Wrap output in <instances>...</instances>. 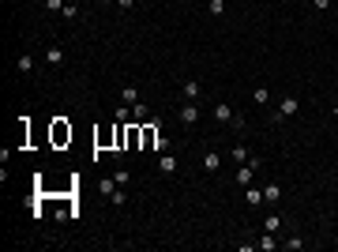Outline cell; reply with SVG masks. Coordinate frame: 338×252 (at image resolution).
<instances>
[{
  "instance_id": "6da1fadb",
  "label": "cell",
  "mask_w": 338,
  "mask_h": 252,
  "mask_svg": "<svg viewBox=\"0 0 338 252\" xmlns=\"http://www.w3.org/2000/svg\"><path fill=\"white\" fill-rule=\"evenodd\" d=\"M297 109H301V98H297V94H282V98H278V109H274V117L270 121H289V117H297Z\"/></svg>"
},
{
  "instance_id": "7a4b0ae2",
  "label": "cell",
  "mask_w": 338,
  "mask_h": 252,
  "mask_svg": "<svg viewBox=\"0 0 338 252\" xmlns=\"http://www.w3.org/2000/svg\"><path fill=\"white\" fill-rule=\"evenodd\" d=\"M158 170L166 173V177H173V173L180 170V162H177V154H169V151H162L158 154Z\"/></svg>"
},
{
  "instance_id": "3957f363",
  "label": "cell",
  "mask_w": 338,
  "mask_h": 252,
  "mask_svg": "<svg viewBox=\"0 0 338 252\" xmlns=\"http://www.w3.org/2000/svg\"><path fill=\"white\" fill-rule=\"evenodd\" d=\"M256 173H259V170L252 166V162H244V166H237V177H233V181H237L240 188H248V185L256 181Z\"/></svg>"
},
{
  "instance_id": "277c9868",
  "label": "cell",
  "mask_w": 338,
  "mask_h": 252,
  "mask_svg": "<svg viewBox=\"0 0 338 252\" xmlns=\"http://www.w3.org/2000/svg\"><path fill=\"white\" fill-rule=\"evenodd\" d=\"M45 64H49V68H60L64 64V45H49V49H45Z\"/></svg>"
},
{
  "instance_id": "5b68a950",
  "label": "cell",
  "mask_w": 338,
  "mask_h": 252,
  "mask_svg": "<svg viewBox=\"0 0 338 252\" xmlns=\"http://www.w3.org/2000/svg\"><path fill=\"white\" fill-rule=\"evenodd\" d=\"M15 68H19V75H30L34 68H38V61H34L30 53H19V57H15Z\"/></svg>"
},
{
  "instance_id": "8992f818",
  "label": "cell",
  "mask_w": 338,
  "mask_h": 252,
  "mask_svg": "<svg viewBox=\"0 0 338 252\" xmlns=\"http://www.w3.org/2000/svg\"><path fill=\"white\" fill-rule=\"evenodd\" d=\"M180 121H185V124H196V121H199V105H196V102H185V105H180Z\"/></svg>"
},
{
  "instance_id": "52a82bcc",
  "label": "cell",
  "mask_w": 338,
  "mask_h": 252,
  "mask_svg": "<svg viewBox=\"0 0 338 252\" xmlns=\"http://www.w3.org/2000/svg\"><path fill=\"white\" fill-rule=\"evenodd\" d=\"M278 245H282V241H278V234H267V230H263V237L256 241V248H263V252H274Z\"/></svg>"
},
{
  "instance_id": "ba28073f",
  "label": "cell",
  "mask_w": 338,
  "mask_h": 252,
  "mask_svg": "<svg viewBox=\"0 0 338 252\" xmlns=\"http://www.w3.org/2000/svg\"><path fill=\"white\" fill-rule=\"evenodd\" d=\"M158 128H154V124H143V147H147V151H154V143H158Z\"/></svg>"
},
{
  "instance_id": "9c48e42d",
  "label": "cell",
  "mask_w": 338,
  "mask_h": 252,
  "mask_svg": "<svg viewBox=\"0 0 338 252\" xmlns=\"http://www.w3.org/2000/svg\"><path fill=\"white\" fill-rule=\"evenodd\" d=\"M203 170H207V173H218V170H222L218 151H207V154H203Z\"/></svg>"
},
{
  "instance_id": "30bf717a",
  "label": "cell",
  "mask_w": 338,
  "mask_h": 252,
  "mask_svg": "<svg viewBox=\"0 0 338 252\" xmlns=\"http://www.w3.org/2000/svg\"><path fill=\"white\" fill-rule=\"evenodd\" d=\"M180 91H185V102H199V94H203V87H199L196 79H188L185 87H180Z\"/></svg>"
},
{
  "instance_id": "8fae6325",
  "label": "cell",
  "mask_w": 338,
  "mask_h": 252,
  "mask_svg": "<svg viewBox=\"0 0 338 252\" xmlns=\"http://www.w3.org/2000/svg\"><path fill=\"white\" fill-rule=\"evenodd\" d=\"M214 117L218 121H233L237 113H233V105H229V102H214Z\"/></svg>"
},
{
  "instance_id": "7c38bea8",
  "label": "cell",
  "mask_w": 338,
  "mask_h": 252,
  "mask_svg": "<svg viewBox=\"0 0 338 252\" xmlns=\"http://www.w3.org/2000/svg\"><path fill=\"white\" fill-rule=\"evenodd\" d=\"M282 248H286V252H301V248H304V237H301V234H289V237L282 241Z\"/></svg>"
},
{
  "instance_id": "4fadbf2b",
  "label": "cell",
  "mask_w": 338,
  "mask_h": 252,
  "mask_svg": "<svg viewBox=\"0 0 338 252\" xmlns=\"http://www.w3.org/2000/svg\"><path fill=\"white\" fill-rule=\"evenodd\" d=\"M244 192H248V207H263V203H267V200H263V188H252V185H248Z\"/></svg>"
},
{
  "instance_id": "5bb4252c",
  "label": "cell",
  "mask_w": 338,
  "mask_h": 252,
  "mask_svg": "<svg viewBox=\"0 0 338 252\" xmlns=\"http://www.w3.org/2000/svg\"><path fill=\"white\" fill-rule=\"evenodd\" d=\"M263 230H267V234H282V215H267L263 218Z\"/></svg>"
},
{
  "instance_id": "9a60e30c",
  "label": "cell",
  "mask_w": 338,
  "mask_h": 252,
  "mask_svg": "<svg viewBox=\"0 0 338 252\" xmlns=\"http://www.w3.org/2000/svg\"><path fill=\"white\" fill-rule=\"evenodd\" d=\"M229 158H233L237 166H244V162H248V147H244V143H237V147L229 151Z\"/></svg>"
},
{
  "instance_id": "2e32d148",
  "label": "cell",
  "mask_w": 338,
  "mask_h": 252,
  "mask_svg": "<svg viewBox=\"0 0 338 252\" xmlns=\"http://www.w3.org/2000/svg\"><path fill=\"white\" fill-rule=\"evenodd\" d=\"M53 139H56V143L72 139V128H64V121H56V124H53Z\"/></svg>"
},
{
  "instance_id": "e0dca14e",
  "label": "cell",
  "mask_w": 338,
  "mask_h": 252,
  "mask_svg": "<svg viewBox=\"0 0 338 252\" xmlns=\"http://www.w3.org/2000/svg\"><path fill=\"white\" fill-rule=\"evenodd\" d=\"M117 188H124V185H117V177H105V181H98V192H105V196H113Z\"/></svg>"
},
{
  "instance_id": "ac0fdd59",
  "label": "cell",
  "mask_w": 338,
  "mask_h": 252,
  "mask_svg": "<svg viewBox=\"0 0 338 252\" xmlns=\"http://www.w3.org/2000/svg\"><path fill=\"white\" fill-rule=\"evenodd\" d=\"M252 102H256V105H270V91H267V87H256V91H252Z\"/></svg>"
},
{
  "instance_id": "d6986e66",
  "label": "cell",
  "mask_w": 338,
  "mask_h": 252,
  "mask_svg": "<svg viewBox=\"0 0 338 252\" xmlns=\"http://www.w3.org/2000/svg\"><path fill=\"white\" fill-rule=\"evenodd\" d=\"M64 19H68V23H75V19H79L83 12H79V4H72V0H68V4H64V12H60Z\"/></svg>"
},
{
  "instance_id": "ffe728a7",
  "label": "cell",
  "mask_w": 338,
  "mask_h": 252,
  "mask_svg": "<svg viewBox=\"0 0 338 252\" xmlns=\"http://www.w3.org/2000/svg\"><path fill=\"white\" fill-rule=\"evenodd\" d=\"M120 102H124V105H135V102H139V91H135V87H124V91H120Z\"/></svg>"
},
{
  "instance_id": "44dd1931",
  "label": "cell",
  "mask_w": 338,
  "mask_h": 252,
  "mask_svg": "<svg viewBox=\"0 0 338 252\" xmlns=\"http://www.w3.org/2000/svg\"><path fill=\"white\" fill-rule=\"evenodd\" d=\"M263 200H267V203H278V200H282V188H278V185H267V188H263Z\"/></svg>"
},
{
  "instance_id": "7402d4cb",
  "label": "cell",
  "mask_w": 338,
  "mask_h": 252,
  "mask_svg": "<svg viewBox=\"0 0 338 252\" xmlns=\"http://www.w3.org/2000/svg\"><path fill=\"white\" fill-rule=\"evenodd\" d=\"M147 117H150V109H147L143 102H135V105H132V121H147Z\"/></svg>"
},
{
  "instance_id": "603a6c76",
  "label": "cell",
  "mask_w": 338,
  "mask_h": 252,
  "mask_svg": "<svg viewBox=\"0 0 338 252\" xmlns=\"http://www.w3.org/2000/svg\"><path fill=\"white\" fill-rule=\"evenodd\" d=\"M207 12L210 15H226V0H207Z\"/></svg>"
},
{
  "instance_id": "cb8c5ba5",
  "label": "cell",
  "mask_w": 338,
  "mask_h": 252,
  "mask_svg": "<svg viewBox=\"0 0 338 252\" xmlns=\"http://www.w3.org/2000/svg\"><path fill=\"white\" fill-rule=\"evenodd\" d=\"M42 4H45V12H56V15H60V12H64V4H68V0H42Z\"/></svg>"
},
{
  "instance_id": "d4e9b609",
  "label": "cell",
  "mask_w": 338,
  "mask_h": 252,
  "mask_svg": "<svg viewBox=\"0 0 338 252\" xmlns=\"http://www.w3.org/2000/svg\"><path fill=\"white\" fill-rule=\"evenodd\" d=\"M128 121H132V109L120 102V105H117V124H128Z\"/></svg>"
},
{
  "instance_id": "484cf974",
  "label": "cell",
  "mask_w": 338,
  "mask_h": 252,
  "mask_svg": "<svg viewBox=\"0 0 338 252\" xmlns=\"http://www.w3.org/2000/svg\"><path fill=\"white\" fill-rule=\"evenodd\" d=\"M109 200H113V207H124V203H128V192H124V188H117Z\"/></svg>"
},
{
  "instance_id": "4316f807",
  "label": "cell",
  "mask_w": 338,
  "mask_h": 252,
  "mask_svg": "<svg viewBox=\"0 0 338 252\" xmlns=\"http://www.w3.org/2000/svg\"><path fill=\"white\" fill-rule=\"evenodd\" d=\"M308 4H312V8H316V12H327V8H331V4H334V0H308Z\"/></svg>"
},
{
  "instance_id": "83f0119b",
  "label": "cell",
  "mask_w": 338,
  "mask_h": 252,
  "mask_svg": "<svg viewBox=\"0 0 338 252\" xmlns=\"http://www.w3.org/2000/svg\"><path fill=\"white\" fill-rule=\"evenodd\" d=\"M154 151H158V154H162V151H169V135H158V143H154Z\"/></svg>"
},
{
  "instance_id": "f1b7e54d",
  "label": "cell",
  "mask_w": 338,
  "mask_h": 252,
  "mask_svg": "<svg viewBox=\"0 0 338 252\" xmlns=\"http://www.w3.org/2000/svg\"><path fill=\"white\" fill-rule=\"evenodd\" d=\"M135 4H139V0H117V8H120V12H132Z\"/></svg>"
},
{
  "instance_id": "f546056e",
  "label": "cell",
  "mask_w": 338,
  "mask_h": 252,
  "mask_svg": "<svg viewBox=\"0 0 338 252\" xmlns=\"http://www.w3.org/2000/svg\"><path fill=\"white\" fill-rule=\"evenodd\" d=\"M98 4H117V0H98Z\"/></svg>"
},
{
  "instance_id": "4dcf8cb0",
  "label": "cell",
  "mask_w": 338,
  "mask_h": 252,
  "mask_svg": "<svg viewBox=\"0 0 338 252\" xmlns=\"http://www.w3.org/2000/svg\"><path fill=\"white\" fill-rule=\"evenodd\" d=\"M334 121H338V105H334Z\"/></svg>"
},
{
  "instance_id": "1f68e13d",
  "label": "cell",
  "mask_w": 338,
  "mask_h": 252,
  "mask_svg": "<svg viewBox=\"0 0 338 252\" xmlns=\"http://www.w3.org/2000/svg\"><path fill=\"white\" fill-rule=\"evenodd\" d=\"M334 143H338V132H334Z\"/></svg>"
}]
</instances>
